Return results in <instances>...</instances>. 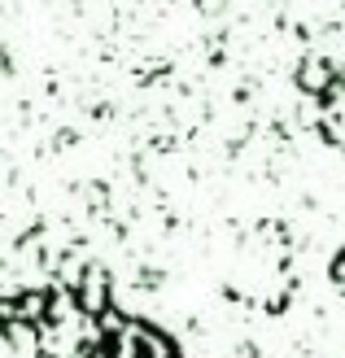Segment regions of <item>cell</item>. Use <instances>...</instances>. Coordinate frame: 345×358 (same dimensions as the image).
<instances>
[{
	"mask_svg": "<svg viewBox=\"0 0 345 358\" xmlns=\"http://www.w3.org/2000/svg\"><path fill=\"white\" fill-rule=\"evenodd\" d=\"M0 358H188L157 324L83 284L0 293Z\"/></svg>",
	"mask_w": 345,
	"mask_h": 358,
	"instance_id": "1",
	"label": "cell"
}]
</instances>
